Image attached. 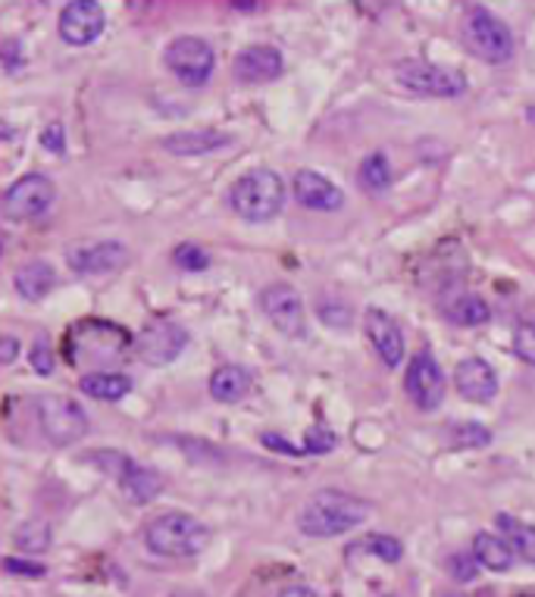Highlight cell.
<instances>
[{"instance_id": "obj_1", "label": "cell", "mask_w": 535, "mask_h": 597, "mask_svg": "<svg viewBox=\"0 0 535 597\" xmlns=\"http://www.w3.org/2000/svg\"><path fill=\"white\" fill-rule=\"evenodd\" d=\"M372 513V506L364 498H354L348 491L326 488L317 491L298 516V528L310 538H335L345 535L354 526H360Z\"/></svg>"}, {"instance_id": "obj_2", "label": "cell", "mask_w": 535, "mask_h": 597, "mask_svg": "<svg viewBox=\"0 0 535 597\" xmlns=\"http://www.w3.org/2000/svg\"><path fill=\"white\" fill-rule=\"evenodd\" d=\"M129 335L107 320H82L72 325L67 335V350H70L72 367L85 369V375L104 372V367L117 363L126 354Z\"/></svg>"}, {"instance_id": "obj_3", "label": "cell", "mask_w": 535, "mask_h": 597, "mask_svg": "<svg viewBox=\"0 0 535 597\" xmlns=\"http://www.w3.org/2000/svg\"><path fill=\"white\" fill-rule=\"evenodd\" d=\"M229 204L248 223H270L273 216H280L282 204H285V182L273 169L245 172L229 188Z\"/></svg>"}, {"instance_id": "obj_4", "label": "cell", "mask_w": 535, "mask_h": 597, "mask_svg": "<svg viewBox=\"0 0 535 597\" xmlns=\"http://www.w3.org/2000/svg\"><path fill=\"white\" fill-rule=\"evenodd\" d=\"M144 541L160 557H194L210 545V528L191 513H164L147 526Z\"/></svg>"}, {"instance_id": "obj_5", "label": "cell", "mask_w": 535, "mask_h": 597, "mask_svg": "<svg viewBox=\"0 0 535 597\" xmlns=\"http://www.w3.org/2000/svg\"><path fill=\"white\" fill-rule=\"evenodd\" d=\"M461 38L473 57L486 60L491 67L508 63L513 57V32L486 7H466L461 20Z\"/></svg>"}, {"instance_id": "obj_6", "label": "cell", "mask_w": 535, "mask_h": 597, "mask_svg": "<svg viewBox=\"0 0 535 597\" xmlns=\"http://www.w3.org/2000/svg\"><path fill=\"white\" fill-rule=\"evenodd\" d=\"M35 410H38V422L45 429L47 441L57 444V447H70V444L88 435V416L67 394H45V397H38Z\"/></svg>"}, {"instance_id": "obj_7", "label": "cell", "mask_w": 535, "mask_h": 597, "mask_svg": "<svg viewBox=\"0 0 535 597\" xmlns=\"http://www.w3.org/2000/svg\"><path fill=\"white\" fill-rule=\"evenodd\" d=\"M395 79L401 88L419 97H461L466 92V75L461 70H448L426 60H404L397 63Z\"/></svg>"}, {"instance_id": "obj_8", "label": "cell", "mask_w": 535, "mask_h": 597, "mask_svg": "<svg viewBox=\"0 0 535 597\" xmlns=\"http://www.w3.org/2000/svg\"><path fill=\"white\" fill-rule=\"evenodd\" d=\"M164 63L166 70L173 72L182 85L201 88V85H207L210 75H213L216 57H213V47L207 41H201L194 35H182V38L169 41L164 53Z\"/></svg>"}, {"instance_id": "obj_9", "label": "cell", "mask_w": 535, "mask_h": 597, "mask_svg": "<svg viewBox=\"0 0 535 597\" xmlns=\"http://www.w3.org/2000/svg\"><path fill=\"white\" fill-rule=\"evenodd\" d=\"M404 391H407V397L417 404L419 410H426V414L442 407L448 382H444V372L439 367V360L432 357V350H419L417 357L407 363Z\"/></svg>"}, {"instance_id": "obj_10", "label": "cell", "mask_w": 535, "mask_h": 597, "mask_svg": "<svg viewBox=\"0 0 535 597\" xmlns=\"http://www.w3.org/2000/svg\"><path fill=\"white\" fill-rule=\"evenodd\" d=\"M54 198H57L54 182L47 176L32 172V176H23V179H16L7 188V194H3V216L13 219V223L35 219V216H41L54 204Z\"/></svg>"}, {"instance_id": "obj_11", "label": "cell", "mask_w": 535, "mask_h": 597, "mask_svg": "<svg viewBox=\"0 0 535 597\" xmlns=\"http://www.w3.org/2000/svg\"><path fill=\"white\" fill-rule=\"evenodd\" d=\"M260 310L266 313V320L280 329L288 338H304L307 322H304V300L295 285L288 282H273L260 291Z\"/></svg>"}, {"instance_id": "obj_12", "label": "cell", "mask_w": 535, "mask_h": 597, "mask_svg": "<svg viewBox=\"0 0 535 597\" xmlns=\"http://www.w3.org/2000/svg\"><path fill=\"white\" fill-rule=\"evenodd\" d=\"M188 345V332L179 322H151L144 325L135 338V354L147 367H166L173 363Z\"/></svg>"}, {"instance_id": "obj_13", "label": "cell", "mask_w": 535, "mask_h": 597, "mask_svg": "<svg viewBox=\"0 0 535 597\" xmlns=\"http://www.w3.org/2000/svg\"><path fill=\"white\" fill-rule=\"evenodd\" d=\"M107 25L104 7L94 0H72L60 10V38L72 47H85L100 38Z\"/></svg>"}, {"instance_id": "obj_14", "label": "cell", "mask_w": 535, "mask_h": 597, "mask_svg": "<svg viewBox=\"0 0 535 597\" xmlns=\"http://www.w3.org/2000/svg\"><path fill=\"white\" fill-rule=\"evenodd\" d=\"M70 266L82 276H104V273H117L119 266L129 263V251L119 241H97V244H82L67 253Z\"/></svg>"}, {"instance_id": "obj_15", "label": "cell", "mask_w": 535, "mask_h": 597, "mask_svg": "<svg viewBox=\"0 0 535 597\" xmlns=\"http://www.w3.org/2000/svg\"><path fill=\"white\" fill-rule=\"evenodd\" d=\"M454 389L469 404H491L498 394V375L483 357H466L454 369Z\"/></svg>"}, {"instance_id": "obj_16", "label": "cell", "mask_w": 535, "mask_h": 597, "mask_svg": "<svg viewBox=\"0 0 535 597\" xmlns=\"http://www.w3.org/2000/svg\"><path fill=\"white\" fill-rule=\"evenodd\" d=\"M282 67H285V60H282V53L276 47L270 45H254V47H245L238 57H235L233 72L238 82H245V85H263V82H273V79H280Z\"/></svg>"}, {"instance_id": "obj_17", "label": "cell", "mask_w": 535, "mask_h": 597, "mask_svg": "<svg viewBox=\"0 0 535 597\" xmlns=\"http://www.w3.org/2000/svg\"><path fill=\"white\" fill-rule=\"evenodd\" d=\"M292 191L298 198V204H304L307 210H320V213H332L345 204V194L335 182H329L326 176H320L317 169H301L295 172V182H292Z\"/></svg>"}, {"instance_id": "obj_18", "label": "cell", "mask_w": 535, "mask_h": 597, "mask_svg": "<svg viewBox=\"0 0 535 597\" xmlns=\"http://www.w3.org/2000/svg\"><path fill=\"white\" fill-rule=\"evenodd\" d=\"M367 335H370L376 354L385 367L397 369L404 360V332L392 313L385 310H367Z\"/></svg>"}, {"instance_id": "obj_19", "label": "cell", "mask_w": 535, "mask_h": 597, "mask_svg": "<svg viewBox=\"0 0 535 597\" xmlns=\"http://www.w3.org/2000/svg\"><path fill=\"white\" fill-rule=\"evenodd\" d=\"M119 473H122V476H119V485H122V491H126V498H129L132 504H151L154 498H160V491H164V476H160L157 469H144L139 463L126 459Z\"/></svg>"}, {"instance_id": "obj_20", "label": "cell", "mask_w": 535, "mask_h": 597, "mask_svg": "<svg viewBox=\"0 0 535 597\" xmlns=\"http://www.w3.org/2000/svg\"><path fill=\"white\" fill-rule=\"evenodd\" d=\"M233 139L226 132H213V129H201V132H179V135H169L164 139V147L169 154H179V157H198V154H216L223 147H229Z\"/></svg>"}, {"instance_id": "obj_21", "label": "cell", "mask_w": 535, "mask_h": 597, "mask_svg": "<svg viewBox=\"0 0 535 597\" xmlns=\"http://www.w3.org/2000/svg\"><path fill=\"white\" fill-rule=\"evenodd\" d=\"M254 389V375L245 367H219L210 375V394L219 404H238L241 397H248V391Z\"/></svg>"}, {"instance_id": "obj_22", "label": "cell", "mask_w": 535, "mask_h": 597, "mask_svg": "<svg viewBox=\"0 0 535 597\" xmlns=\"http://www.w3.org/2000/svg\"><path fill=\"white\" fill-rule=\"evenodd\" d=\"M473 557L479 560V566H486L491 573H508L513 566L511 545L501 538V535H491V532H479L473 538Z\"/></svg>"}, {"instance_id": "obj_23", "label": "cell", "mask_w": 535, "mask_h": 597, "mask_svg": "<svg viewBox=\"0 0 535 597\" xmlns=\"http://www.w3.org/2000/svg\"><path fill=\"white\" fill-rule=\"evenodd\" d=\"M13 282H16V291H20L25 300H45L47 295L54 291V285H57V273H54L50 263L35 260V263H25Z\"/></svg>"}, {"instance_id": "obj_24", "label": "cell", "mask_w": 535, "mask_h": 597, "mask_svg": "<svg viewBox=\"0 0 535 597\" xmlns=\"http://www.w3.org/2000/svg\"><path fill=\"white\" fill-rule=\"evenodd\" d=\"M79 389H82V394L94 397V401L117 404V401H122L132 391V379L119 375V372H92V375H82Z\"/></svg>"}, {"instance_id": "obj_25", "label": "cell", "mask_w": 535, "mask_h": 597, "mask_svg": "<svg viewBox=\"0 0 535 597\" xmlns=\"http://www.w3.org/2000/svg\"><path fill=\"white\" fill-rule=\"evenodd\" d=\"M495 523H498L501 538L511 545V551L516 553L520 560H526V563H533L535 566V526H526V523L513 520L508 513H498Z\"/></svg>"}, {"instance_id": "obj_26", "label": "cell", "mask_w": 535, "mask_h": 597, "mask_svg": "<svg viewBox=\"0 0 535 597\" xmlns=\"http://www.w3.org/2000/svg\"><path fill=\"white\" fill-rule=\"evenodd\" d=\"M448 320L454 325H464V329H476V325H486L491 320V307L479 295H461L448 303Z\"/></svg>"}, {"instance_id": "obj_27", "label": "cell", "mask_w": 535, "mask_h": 597, "mask_svg": "<svg viewBox=\"0 0 535 597\" xmlns=\"http://www.w3.org/2000/svg\"><path fill=\"white\" fill-rule=\"evenodd\" d=\"M357 179H360V184H364L370 194H382V191H389L392 182H395L392 166H389V157H385L382 151H376V154H370V157H364Z\"/></svg>"}, {"instance_id": "obj_28", "label": "cell", "mask_w": 535, "mask_h": 597, "mask_svg": "<svg viewBox=\"0 0 535 597\" xmlns=\"http://www.w3.org/2000/svg\"><path fill=\"white\" fill-rule=\"evenodd\" d=\"M357 551H367L372 557H379V560H385V563H397L401 557H404V545L392 538V535H367L364 541H357L354 545Z\"/></svg>"}, {"instance_id": "obj_29", "label": "cell", "mask_w": 535, "mask_h": 597, "mask_svg": "<svg viewBox=\"0 0 535 597\" xmlns=\"http://www.w3.org/2000/svg\"><path fill=\"white\" fill-rule=\"evenodd\" d=\"M491 441L489 429H483L479 422H457L451 429V444L457 451H473V447H486Z\"/></svg>"}, {"instance_id": "obj_30", "label": "cell", "mask_w": 535, "mask_h": 597, "mask_svg": "<svg viewBox=\"0 0 535 597\" xmlns=\"http://www.w3.org/2000/svg\"><path fill=\"white\" fill-rule=\"evenodd\" d=\"M16 545L23 548V551H47L50 548V538H54V532H50V526L47 523H25L23 528H16Z\"/></svg>"}, {"instance_id": "obj_31", "label": "cell", "mask_w": 535, "mask_h": 597, "mask_svg": "<svg viewBox=\"0 0 535 597\" xmlns=\"http://www.w3.org/2000/svg\"><path fill=\"white\" fill-rule=\"evenodd\" d=\"M173 260H176V266L186 270V273H204L210 266V253L204 251L201 244H179V248L173 251Z\"/></svg>"}, {"instance_id": "obj_32", "label": "cell", "mask_w": 535, "mask_h": 597, "mask_svg": "<svg viewBox=\"0 0 535 597\" xmlns=\"http://www.w3.org/2000/svg\"><path fill=\"white\" fill-rule=\"evenodd\" d=\"M335 444H338V435L332 429H326V426H310L307 438H304V451L307 454H329V451H335Z\"/></svg>"}, {"instance_id": "obj_33", "label": "cell", "mask_w": 535, "mask_h": 597, "mask_svg": "<svg viewBox=\"0 0 535 597\" xmlns=\"http://www.w3.org/2000/svg\"><path fill=\"white\" fill-rule=\"evenodd\" d=\"M513 350L520 360H526L530 367H535V322H523L513 332Z\"/></svg>"}, {"instance_id": "obj_34", "label": "cell", "mask_w": 535, "mask_h": 597, "mask_svg": "<svg viewBox=\"0 0 535 597\" xmlns=\"http://www.w3.org/2000/svg\"><path fill=\"white\" fill-rule=\"evenodd\" d=\"M28 360H32V367H35L38 375H54V350H50V345H47L45 335L32 345V350H28Z\"/></svg>"}, {"instance_id": "obj_35", "label": "cell", "mask_w": 535, "mask_h": 597, "mask_svg": "<svg viewBox=\"0 0 535 597\" xmlns=\"http://www.w3.org/2000/svg\"><path fill=\"white\" fill-rule=\"evenodd\" d=\"M448 570H451V575H454L457 582H473V578L479 575V560H476L473 553H457V557H451Z\"/></svg>"}, {"instance_id": "obj_36", "label": "cell", "mask_w": 535, "mask_h": 597, "mask_svg": "<svg viewBox=\"0 0 535 597\" xmlns=\"http://www.w3.org/2000/svg\"><path fill=\"white\" fill-rule=\"evenodd\" d=\"M41 147H45L47 154L63 157V151H67V135H63V126H60V122L45 126V132H41Z\"/></svg>"}, {"instance_id": "obj_37", "label": "cell", "mask_w": 535, "mask_h": 597, "mask_svg": "<svg viewBox=\"0 0 535 597\" xmlns=\"http://www.w3.org/2000/svg\"><path fill=\"white\" fill-rule=\"evenodd\" d=\"M23 67L25 50L20 47V41H7V45H3V70H7V75H20Z\"/></svg>"}, {"instance_id": "obj_38", "label": "cell", "mask_w": 535, "mask_h": 597, "mask_svg": "<svg viewBox=\"0 0 535 597\" xmlns=\"http://www.w3.org/2000/svg\"><path fill=\"white\" fill-rule=\"evenodd\" d=\"M3 566H7V573L25 575V578H41L47 573L41 563H28V560H16V557H7Z\"/></svg>"}, {"instance_id": "obj_39", "label": "cell", "mask_w": 535, "mask_h": 597, "mask_svg": "<svg viewBox=\"0 0 535 597\" xmlns=\"http://www.w3.org/2000/svg\"><path fill=\"white\" fill-rule=\"evenodd\" d=\"M263 444H266V447H273V451H280V454H288V457H301V454H307L304 447H295V444H288L285 438L270 435V432L263 435Z\"/></svg>"}, {"instance_id": "obj_40", "label": "cell", "mask_w": 535, "mask_h": 597, "mask_svg": "<svg viewBox=\"0 0 535 597\" xmlns=\"http://www.w3.org/2000/svg\"><path fill=\"white\" fill-rule=\"evenodd\" d=\"M16 357H20V342H16L13 335H3V338H0V363L10 367Z\"/></svg>"}, {"instance_id": "obj_41", "label": "cell", "mask_w": 535, "mask_h": 597, "mask_svg": "<svg viewBox=\"0 0 535 597\" xmlns=\"http://www.w3.org/2000/svg\"><path fill=\"white\" fill-rule=\"evenodd\" d=\"M280 597H320L313 588H307V585H292V588H285Z\"/></svg>"}, {"instance_id": "obj_42", "label": "cell", "mask_w": 535, "mask_h": 597, "mask_svg": "<svg viewBox=\"0 0 535 597\" xmlns=\"http://www.w3.org/2000/svg\"><path fill=\"white\" fill-rule=\"evenodd\" d=\"M389 597H395V595H389Z\"/></svg>"}]
</instances>
